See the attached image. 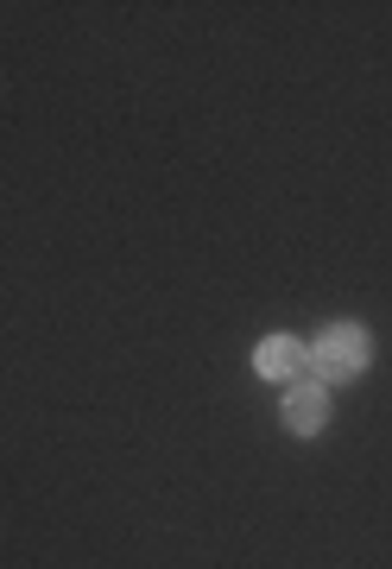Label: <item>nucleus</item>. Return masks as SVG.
<instances>
[{"instance_id": "nucleus-3", "label": "nucleus", "mask_w": 392, "mask_h": 569, "mask_svg": "<svg viewBox=\"0 0 392 569\" xmlns=\"http://www.w3.org/2000/svg\"><path fill=\"white\" fill-rule=\"evenodd\" d=\"M323 425H330V387H323V380L285 387V430L291 437H316Z\"/></svg>"}, {"instance_id": "nucleus-2", "label": "nucleus", "mask_w": 392, "mask_h": 569, "mask_svg": "<svg viewBox=\"0 0 392 569\" xmlns=\"http://www.w3.org/2000/svg\"><path fill=\"white\" fill-rule=\"evenodd\" d=\"M253 367H260V380L298 387V380H310V342H298V336H267V342L253 348Z\"/></svg>"}, {"instance_id": "nucleus-1", "label": "nucleus", "mask_w": 392, "mask_h": 569, "mask_svg": "<svg viewBox=\"0 0 392 569\" xmlns=\"http://www.w3.org/2000/svg\"><path fill=\"white\" fill-rule=\"evenodd\" d=\"M368 361H373V336L361 323H330L316 342H310V380H323V387L361 380Z\"/></svg>"}]
</instances>
